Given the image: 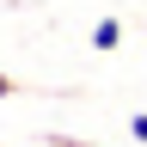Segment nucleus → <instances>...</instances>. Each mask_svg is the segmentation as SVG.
<instances>
[{
    "instance_id": "f257e3e1",
    "label": "nucleus",
    "mask_w": 147,
    "mask_h": 147,
    "mask_svg": "<svg viewBox=\"0 0 147 147\" xmlns=\"http://www.w3.org/2000/svg\"><path fill=\"white\" fill-rule=\"evenodd\" d=\"M117 43H123V18H98V25H92V49H98V55H110Z\"/></svg>"
},
{
    "instance_id": "f03ea898",
    "label": "nucleus",
    "mask_w": 147,
    "mask_h": 147,
    "mask_svg": "<svg viewBox=\"0 0 147 147\" xmlns=\"http://www.w3.org/2000/svg\"><path fill=\"white\" fill-rule=\"evenodd\" d=\"M18 92H25V86H18L12 74H0V98H18Z\"/></svg>"
},
{
    "instance_id": "7ed1b4c3",
    "label": "nucleus",
    "mask_w": 147,
    "mask_h": 147,
    "mask_svg": "<svg viewBox=\"0 0 147 147\" xmlns=\"http://www.w3.org/2000/svg\"><path fill=\"white\" fill-rule=\"evenodd\" d=\"M129 135H135V141H147V117H129Z\"/></svg>"
}]
</instances>
